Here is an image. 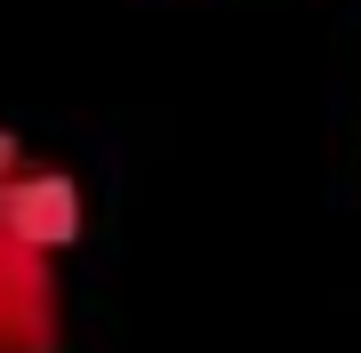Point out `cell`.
<instances>
[{
	"mask_svg": "<svg viewBox=\"0 0 361 353\" xmlns=\"http://www.w3.org/2000/svg\"><path fill=\"white\" fill-rule=\"evenodd\" d=\"M0 353H65V257L0 217Z\"/></svg>",
	"mask_w": 361,
	"mask_h": 353,
	"instance_id": "obj_1",
	"label": "cell"
}]
</instances>
